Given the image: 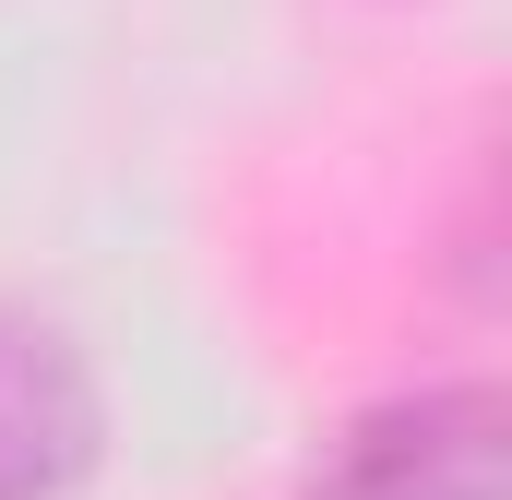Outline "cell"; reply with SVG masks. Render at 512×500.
<instances>
[{
  "label": "cell",
  "instance_id": "obj_2",
  "mask_svg": "<svg viewBox=\"0 0 512 500\" xmlns=\"http://www.w3.org/2000/svg\"><path fill=\"white\" fill-rule=\"evenodd\" d=\"M108 453V393L48 310L0 298V500H72Z\"/></svg>",
  "mask_w": 512,
  "mask_h": 500
},
{
  "label": "cell",
  "instance_id": "obj_1",
  "mask_svg": "<svg viewBox=\"0 0 512 500\" xmlns=\"http://www.w3.org/2000/svg\"><path fill=\"white\" fill-rule=\"evenodd\" d=\"M512 489V405L489 381H417L358 405L298 500H501Z\"/></svg>",
  "mask_w": 512,
  "mask_h": 500
}]
</instances>
